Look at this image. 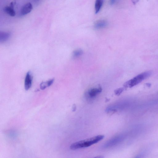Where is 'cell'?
Masks as SVG:
<instances>
[{
  "label": "cell",
  "mask_w": 158,
  "mask_h": 158,
  "mask_svg": "<svg viewBox=\"0 0 158 158\" xmlns=\"http://www.w3.org/2000/svg\"><path fill=\"white\" fill-rule=\"evenodd\" d=\"M104 137L103 135H99L91 138L76 142L72 144L70 149L73 150L86 148L98 143Z\"/></svg>",
  "instance_id": "obj_1"
},
{
  "label": "cell",
  "mask_w": 158,
  "mask_h": 158,
  "mask_svg": "<svg viewBox=\"0 0 158 158\" xmlns=\"http://www.w3.org/2000/svg\"><path fill=\"white\" fill-rule=\"evenodd\" d=\"M151 71H147L137 75L133 79L125 83L124 86L125 88H132L149 77L152 74Z\"/></svg>",
  "instance_id": "obj_2"
},
{
  "label": "cell",
  "mask_w": 158,
  "mask_h": 158,
  "mask_svg": "<svg viewBox=\"0 0 158 158\" xmlns=\"http://www.w3.org/2000/svg\"><path fill=\"white\" fill-rule=\"evenodd\" d=\"M124 139V136L123 135H118L105 143L103 147L105 149L112 147L122 142Z\"/></svg>",
  "instance_id": "obj_3"
},
{
  "label": "cell",
  "mask_w": 158,
  "mask_h": 158,
  "mask_svg": "<svg viewBox=\"0 0 158 158\" xmlns=\"http://www.w3.org/2000/svg\"><path fill=\"white\" fill-rule=\"evenodd\" d=\"M102 91V89L100 87L91 89L86 93V96L89 99H93L99 94Z\"/></svg>",
  "instance_id": "obj_4"
},
{
  "label": "cell",
  "mask_w": 158,
  "mask_h": 158,
  "mask_svg": "<svg viewBox=\"0 0 158 158\" xmlns=\"http://www.w3.org/2000/svg\"><path fill=\"white\" fill-rule=\"evenodd\" d=\"M32 81V76L31 72H29L26 75L24 81V87L26 90H28L31 88Z\"/></svg>",
  "instance_id": "obj_5"
},
{
  "label": "cell",
  "mask_w": 158,
  "mask_h": 158,
  "mask_svg": "<svg viewBox=\"0 0 158 158\" xmlns=\"http://www.w3.org/2000/svg\"><path fill=\"white\" fill-rule=\"evenodd\" d=\"M16 3L15 1L12 2L9 6L5 7L3 9L4 12L10 16L14 17L16 15V12L14 11V6Z\"/></svg>",
  "instance_id": "obj_6"
},
{
  "label": "cell",
  "mask_w": 158,
  "mask_h": 158,
  "mask_svg": "<svg viewBox=\"0 0 158 158\" xmlns=\"http://www.w3.org/2000/svg\"><path fill=\"white\" fill-rule=\"evenodd\" d=\"M33 6L30 3L23 5L21 9L20 15L23 16L30 13L32 10Z\"/></svg>",
  "instance_id": "obj_7"
},
{
  "label": "cell",
  "mask_w": 158,
  "mask_h": 158,
  "mask_svg": "<svg viewBox=\"0 0 158 158\" xmlns=\"http://www.w3.org/2000/svg\"><path fill=\"white\" fill-rule=\"evenodd\" d=\"M108 23L106 20H101L98 21L94 24V27L96 29H100L106 27Z\"/></svg>",
  "instance_id": "obj_8"
},
{
  "label": "cell",
  "mask_w": 158,
  "mask_h": 158,
  "mask_svg": "<svg viewBox=\"0 0 158 158\" xmlns=\"http://www.w3.org/2000/svg\"><path fill=\"white\" fill-rule=\"evenodd\" d=\"M10 36V33L4 32H0V42L4 43L7 41Z\"/></svg>",
  "instance_id": "obj_9"
},
{
  "label": "cell",
  "mask_w": 158,
  "mask_h": 158,
  "mask_svg": "<svg viewBox=\"0 0 158 158\" xmlns=\"http://www.w3.org/2000/svg\"><path fill=\"white\" fill-rule=\"evenodd\" d=\"M104 0H96L95 4V11L96 14L98 13L100 10L103 3Z\"/></svg>",
  "instance_id": "obj_10"
},
{
  "label": "cell",
  "mask_w": 158,
  "mask_h": 158,
  "mask_svg": "<svg viewBox=\"0 0 158 158\" xmlns=\"http://www.w3.org/2000/svg\"><path fill=\"white\" fill-rule=\"evenodd\" d=\"M54 81V79H52L42 83L40 86L41 89L44 90L50 86L53 83Z\"/></svg>",
  "instance_id": "obj_11"
},
{
  "label": "cell",
  "mask_w": 158,
  "mask_h": 158,
  "mask_svg": "<svg viewBox=\"0 0 158 158\" xmlns=\"http://www.w3.org/2000/svg\"><path fill=\"white\" fill-rule=\"evenodd\" d=\"M83 53V50L79 49L74 51L73 52V56L74 58H76L82 56Z\"/></svg>",
  "instance_id": "obj_12"
},
{
  "label": "cell",
  "mask_w": 158,
  "mask_h": 158,
  "mask_svg": "<svg viewBox=\"0 0 158 158\" xmlns=\"http://www.w3.org/2000/svg\"><path fill=\"white\" fill-rule=\"evenodd\" d=\"M125 88H118L115 91V93L116 95L119 96L124 91Z\"/></svg>",
  "instance_id": "obj_13"
},
{
  "label": "cell",
  "mask_w": 158,
  "mask_h": 158,
  "mask_svg": "<svg viewBox=\"0 0 158 158\" xmlns=\"http://www.w3.org/2000/svg\"><path fill=\"white\" fill-rule=\"evenodd\" d=\"M117 0H110V4L111 5H114L117 2Z\"/></svg>",
  "instance_id": "obj_14"
},
{
  "label": "cell",
  "mask_w": 158,
  "mask_h": 158,
  "mask_svg": "<svg viewBox=\"0 0 158 158\" xmlns=\"http://www.w3.org/2000/svg\"><path fill=\"white\" fill-rule=\"evenodd\" d=\"M131 1L134 5H136L139 2V0H131Z\"/></svg>",
  "instance_id": "obj_15"
},
{
  "label": "cell",
  "mask_w": 158,
  "mask_h": 158,
  "mask_svg": "<svg viewBox=\"0 0 158 158\" xmlns=\"http://www.w3.org/2000/svg\"><path fill=\"white\" fill-rule=\"evenodd\" d=\"M34 1L36 2H38L39 1V0H34Z\"/></svg>",
  "instance_id": "obj_16"
}]
</instances>
